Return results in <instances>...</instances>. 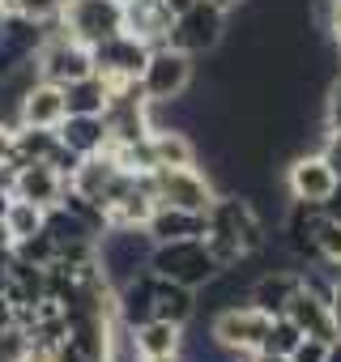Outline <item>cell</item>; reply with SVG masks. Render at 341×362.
<instances>
[{
	"label": "cell",
	"instance_id": "cell-43",
	"mask_svg": "<svg viewBox=\"0 0 341 362\" xmlns=\"http://www.w3.org/2000/svg\"><path fill=\"white\" fill-rule=\"evenodd\" d=\"M333 64H337V73H341V35H333Z\"/></svg>",
	"mask_w": 341,
	"mask_h": 362
},
{
	"label": "cell",
	"instance_id": "cell-42",
	"mask_svg": "<svg viewBox=\"0 0 341 362\" xmlns=\"http://www.w3.org/2000/svg\"><path fill=\"white\" fill-rule=\"evenodd\" d=\"M256 362H290V354H256Z\"/></svg>",
	"mask_w": 341,
	"mask_h": 362
},
{
	"label": "cell",
	"instance_id": "cell-2",
	"mask_svg": "<svg viewBox=\"0 0 341 362\" xmlns=\"http://www.w3.org/2000/svg\"><path fill=\"white\" fill-rule=\"evenodd\" d=\"M149 273H158V277H166V281H180V286L201 290V286L218 273V260L209 256L205 239H170V243H154Z\"/></svg>",
	"mask_w": 341,
	"mask_h": 362
},
{
	"label": "cell",
	"instance_id": "cell-15",
	"mask_svg": "<svg viewBox=\"0 0 341 362\" xmlns=\"http://www.w3.org/2000/svg\"><path fill=\"white\" fill-rule=\"evenodd\" d=\"M282 315H290V320L303 328V337H320V341H337V337H341V328H337V320H333V307L320 303L316 294H307L303 286L294 290V298L286 303Z\"/></svg>",
	"mask_w": 341,
	"mask_h": 362
},
{
	"label": "cell",
	"instance_id": "cell-20",
	"mask_svg": "<svg viewBox=\"0 0 341 362\" xmlns=\"http://www.w3.org/2000/svg\"><path fill=\"white\" fill-rule=\"evenodd\" d=\"M149 153H154V166H197V158H201L197 141L184 128H154Z\"/></svg>",
	"mask_w": 341,
	"mask_h": 362
},
{
	"label": "cell",
	"instance_id": "cell-34",
	"mask_svg": "<svg viewBox=\"0 0 341 362\" xmlns=\"http://www.w3.org/2000/svg\"><path fill=\"white\" fill-rule=\"evenodd\" d=\"M320 153H324V162H328V166L337 170V179H341V132H324Z\"/></svg>",
	"mask_w": 341,
	"mask_h": 362
},
{
	"label": "cell",
	"instance_id": "cell-25",
	"mask_svg": "<svg viewBox=\"0 0 341 362\" xmlns=\"http://www.w3.org/2000/svg\"><path fill=\"white\" fill-rule=\"evenodd\" d=\"M56 149H60L56 128H30V124H18V162H47Z\"/></svg>",
	"mask_w": 341,
	"mask_h": 362
},
{
	"label": "cell",
	"instance_id": "cell-40",
	"mask_svg": "<svg viewBox=\"0 0 341 362\" xmlns=\"http://www.w3.org/2000/svg\"><path fill=\"white\" fill-rule=\"evenodd\" d=\"M209 5H218L222 13H231V9H239V5H248V0H209Z\"/></svg>",
	"mask_w": 341,
	"mask_h": 362
},
{
	"label": "cell",
	"instance_id": "cell-38",
	"mask_svg": "<svg viewBox=\"0 0 341 362\" xmlns=\"http://www.w3.org/2000/svg\"><path fill=\"white\" fill-rule=\"evenodd\" d=\"M0 252H13V235L5 226V214H0Z\"/></svg>",
	"mask_w": 341,
	"mask_h": 362
},
{
	"label": "cell",
	"instance_id": "cell-10",
	"mask_svg": "<svg viewBox=\"0 0 341 362\" xmlns=\"http://www.w3.org/2000/svg\"><path fill=\"white\" fill-rule=\"evenodd\" d=\"M337 188V170L324 162V153H299L286 170V192L290 201H307V205H324Z\"/></svg>",
	"mask_w": 341,
	"mask_h": 362
},
{
	"label": "cell",
	"instance_id": "cell-35",
	"mask_svg": "<svg viewBox=\"0 0 341 362\" xmlns=\"http://www.w3.org/2000/svg\"><path fill=\"white\" fill-rule=\"evenodd\" d=\"M9 324H18V307H13V298L0 290V328H9Z\"/></svg>",
	"mask_w": 341,
	"mask_h": 362
},
{
	"label": "cell",
	"instance_id": "cell-41",
	"mask_svg": "<svg viewBox=\"0 0 341 362\" xmlns=\"http://www.w3.org/2000/svg\"><path fill=\"white\" fill-rule=\"evenodd\" d=\"M333 320H337V328H341V277H337V298H333Z\"/></svg>",
	"mask_w": 341,
	"mask_h": 362
},
{
	"label": "cell",
	"instance_id": "cell-1",
	"mask_svg": "<svg viewBox=\"0 0 341 362\" xmlns=\"http://www.w3.org/2000/svg\"><path fill=\"white\" fill-rule=\"evenodd\" d=\"M145 188H149L154 205H175V209H192V214H209L218 201L214 179L197 166H154L145 175Z\"/></svg>",
	"mask_w": 341,
	"mask_h": 362
},
{
	"label": "cell",
	"instance_id": "cell-5",
	"mask_svg": "<svg viewBox=\"0 0 341 362\" xmlns=\"http://www.w3.org/2000/svg\"><path fill=\"white\" fill-rule=\"evenodd\" d=\"M137 86H141V94L149 103H175V98H184L188 86H192V56L175 52V47H154Z\"/></svg>",
	"mask_w": 341,
	"mask_h": 362
},
{
	"label": "cell",
	"instance_id": "cell-37",
	"mask_svg": "<svg viewBox=\"0 0 341 362\" xmlns=\"http://www.w3.org/2000/svg\"><path fill=\"white\" fill-rule=\"evenodd\" d=\"M162 5L170 9V18H180V13H188V9L197 5V0H162Z\"/></svg>",
	"mask_w": 341,
	"mask_h": 362
},
{
	"label": "cell",
	"instance_id": "cell-18",
	"mask_svg": "<svg viewBox=\"0 0 341 362\" xmlns=\"http://www.w3.org/2000/svg\"><path fill=\"white\" fill-rule=\"evenodd\" d=\"M158 277V273H154ZM201 311V298L192 286H180V281H166L158 277L154 281V315L158 320H170V324H192Z\"/></svg>",
	"mask_w": 341,
	"mask_h": 362
},
{
	"label": "cell",
	"instance_id": "cell-26",
	"mask_svg": "<svg viewBox=\"0 0 341 362\" xmlns=\"http://www.w3.org/2000/svg\"><path fill=\"white\" fill-rule=\"evenodd\" d=\"M303 341V328L290 320V315H273L269 332H265V345L256 354H294V345Z\"/></svg>",
	"mask_w": 341,
	"mask_h": 362
},
{
	"label": "cell",
	"instance_id": "cell-6",
	"mask_svg": "<svg viewBox=\"0 0 341 362\" xmlns=\"http://www.w3.org/2000/svg\"><path fill=\"white\" fill-rule=\"evenodd\" d=\"M209 230H218V235L235 239L248 256H252V252H260V247L269 243V226L260 222L256 205H252L243 192H222V197L214 201V209H209Z\"/></svg>",
	"mask_w": 341,
	"mask_h": 362
},
{
	"label": "cell",
	"instance_id": "cell-7",
	"mask_svg": "<svg viewBox=\"0 0 341 362\" xmlns=\"http://www.w3.org/2000/svg\"><path fill=\"white\" fill-rule=\"evenodd\" d=\"M226 39V13L209 0H197L188 13H180L170 22V43L175 52H188V56H209L218 43Z\"/></svg>",
	"mask_w": 341,
	"mask_h": 362
},
{
	"label": "cell",
	"instance_id": "cell-4",
	"mask_svg": "<svg viewBox=\"0 0 341 362\" xmlns=\"http://www.w3.org/2000/svg\"><path fill=\"white\" fill-rule=\"evenodd\" d=\"M90 56H94V73L107 81V90L120 94V90H128V86L141 81V69H145V60H149V47H145L141 39H132L128 30H120V35L94 43Z\"/></svg>",
	"mask_w": 341,
	"mask_h": 362
},
{
	"label": "cell",
	"instance_id": "cell-29",
	"mask_svg": "<svg viewBox=\"0 0 341 362\" xmlns=\"http://www.w3.org/2000/svg\"><path fill=\"white\" fill-rule=\"evenodd\" d=\"M64 9V0H5V13H18V18H30L39 26L56 22Z\"/></svg>",
	"mask_w": 341,
	"mask_h": 362
},
{
	"label": "cell",
	"instance_id": "cell-46",
	"mask_svg": "<svg viewBox=\"0 0 341 362\" xmlns=\"http://www.w3.org/2000/svg\"><path fill=\"white\" fill-rule=\"evenodd\" d=\"M5 205H9V197H5V192H0V214H5Z\"/></svg>",
	"mask_w": 341,
	"mask_h": 362
},
{
	"label": "cell",
	"instance_id": "cell-30",
	"mask_svg": "<svg viewBox=\"0 0 341 362\" xmlns=\"http://www.w3.org/2000/svg\"><path fill=\"white\" fill-rule=\"evenodd\" d=\"M324 132H341V77L324 86Z\"/></svg>",
	"mask_w": 341,
	"mask_h": 362
},
{
	"label": "cell",
	"instance_id": "cell-47",
	"mask_svg": "<svg viewBox=\"0 0 341 362\" xmlns=\"http://www.w3.org/2000/svg\"><path fill=\"white\" fill-rule=\"evenodd\" d=\"M0 5H5V0H0Z\"/></svg>",
	"mask_w": 341,
	"mask_h": 362
},
{
	"label": "cell",
	"instance_id": "cell-44",
	"mask_svg": "<svg viewBox=\"0 0 341 362\" xmlns=\"http://www.w3.org/2000/svg\"><path fill=\"white\" fill-rule=\"evenodd\" d=\"M235 362H256V354H235Z\"/></svg>",
	"mask_w": 341,
	"mask_h": 362
},
{
	"label": "cell",
	"instance_id": "cell-45",
	"mask_svg": "<svg viewBox=\"0 0 341 362\" xmlns=\"http://www.w3.org/2000/svg\"><path fill=\"white\" fill-rule=\"evenodd\" d=\"M141 362H180V358H141Z\"/></svg>",
	"mask_w": 341,
	"mask_h": 362
},
{
	"label": "cell",
	"instance_id": "cell-16",
	"mask_svg": "<svg viewBox=\"0 0 341 362\" xmlns=\"http://www.w3.org/2000/svg\"><path fill=\"white\" fill-rule=\"evenodd\" d=\"M294 290H299V269H265V273H256V281L248 290V303L269 311V315H282L286 303L294 298Z\"/></svg>",
	"mask_w": 341,
	"mask_h": 362
},
{
	"label": "cell",
	"instance_id": "cell-31",
	"mask_svg": "<svg viewBox=\"0 0 341 362\" xmlns=\"http://www.w3.org/2000/svg\"><path fill=\"white\" fill-rule=\"evenodd\" d=\"M320 260H328V264L341 269V218H328V226L320 235Z\"/></svg>",
	"mask_w": 341,
	"mask_h": 362
},
{
	"label": "cell",
	"instance_id": "cell-39",
	"mask_svg": "<svg viewBox=\"0 0 341 362\" xmlns=\"http://www.w3.org/2000/svg\"><path fill=\"white\" fill-rule=\"evenodd\" d=\"M324 362H341V337H337V341H328V354H324Z\"/></svg>",
	"mask_w": 341,
	"mask_h": 362
},
{
	"label": "cell",
	"instance_id": "cell-32",
	"mask_svg": "<svg viewBox=\"0 0 341 362\" xmlns=\"http://www.w3.org/2000/svg\"><path fill=\"white\" fill-rule=\"evenodd\" d=\"M324 354H328V341H320V337H303V341L294 345L290 362H324Z\"/></svg>",
	"mask_w": 341,
	"mask_h": 362
},
{
	"label": "cell",
	"instance_id": "cell-11",
	"mask_svg": "<svg viewBox=\"0 0 341 362\" xmlns=\"http://www.w3.org/2000/svg\"><path fill=\"white\" fill-rule=\"evenodd\" d=\"M69 115L64 107V86H52V81H30L18 98V124H30V128H60Z\"/></svg>",
	"mask_w": 341,
	"mask_h": 362
},
{
	"label": "cell",
	"instance_id": "cell-13",
	"mask_svg": "<svg viewBox=\"0 0 341 362\" xmlns=\"http://www.w3.org/2000/svg\"><path fill=\"white\" fill-rule=\"evenodd\" d=\"M64 188H69V179H64V175H60L52 162H18L13 197H22V201H35V205L52 209V205H60Z\"/></svg>",
	"mask_w": 341,
	"mask_h": 362
},
{
	"label": "cell",
	"instance_id": "cell-9",
	"mask_svg": "<svg viewBox=\"0 0 341 362\" xmlns=\"http://www.w3.org/2000/svg\"><path fill=\"white\" fill-rule=\"evenodd\" d=\"M273 315L252 307V303H235V307H222L209 324V332L231 349V354H256L265 345V332H269Z\"/></svg>",
	"mask_w": 341,
	"mask_h": 362
},
{
	"label": "cell",
	"instance_id": "cell-22",
	"mask_svg": "<svg viewBox=\"0 0 341 362\" xmlns=\"http://www.w3.org/2000/svg\"><path fill=\"white\" fill-rule=\"evenodd\" d=\"M43 230H47V239L56 243V252H60V247H73V243H90V239H98V230H94L90 222H81L77 214H69L64 205H52V209H47Z\"/></svg>",
	"mask_w": 341,
	"mask_h": 362
},
{
	"label": "cell",
	"instance_id": "cell-14",
	"mask_svg": "<svg viewBox=\"0 0 341 362\" xmlns=\"http://www.w3.org/2000/svg\"><path fill=\"white\" fill-rule=\"evenodd\" d=\"M209 230V214H192V209H175V205H154L145 235L154 243H170V239H205Z\"/></svg>",
	"mask_w": 341,
	"mask_h": 362
},
{
	"label": "cell",
	"instance_id": "cell-21",
	"mask_svg": "<svg viewBox=\"0 0 341 362\" xmlns=\"http://www.w3.org/2000/svg\"><path fill=\"white\" fill-rule=\"evenodd\" d=\"M107 103H111V90H107V81H103L98 73H90V77L64 86V107H69V115H103Z\"/></svg>",
	"mask_w": 341,
	"mask_h": 362
},
{
	"label": "cell",
	"instance_id": "cell-36",
	"mask_svg": "<svg viewBox=\"0 0 341 362\" xmlns=\"http://www.w3.org/2000/svg\"><path fill=\"white\" fill-rule=\"evenodd\" d=\"M324 18H328V30H333V35H341V0H328Z\"/></svg>",
	"mask_w": 341,
	"mask_h": 362
},
{
	"label": "cell",
	"instance_id": "cell-19",
	"mask_svg": "<svg viewBox=\"0 0 341 362\" xmlns=\"http://www.w3.org/2000/svg\"><path fill=\"white\" fill-rule=\"evenodd\" d=\"M137 349H141V358H180L184 324H170V320L149 315L145 324H137Z\"/></svg>",
	"mask_w": 341,
	"mask_h": 362
},
{
	"label": "cell",
	"instance_id": "cell-28",
	"mask_svg": "<svg viewBox=\"0 0 341 362\" xmlns=\"http://www.w3.org/2000/svg\"><path fill=\"white\" fill-rule=\"evenodd\" d=\"M13 256L26 260V264L47 269V264H56V243L47 239V230H39V235H30V239H18V243H13Z\"/></svg>",
	"mask_w": 341,
	"mask_h": 362
},
{
	"label": "cell",
	"instance_id": "cell-27",
	"mask_svg": "<svg viewBox=\"0 0 341 362\" xmlns=\"http://www.w3.org/2000/svg\"><path fill=\"white\" fill-rule=\"evenodd\" d=\"M30 354H35V337L26 324L0 328V362H30Z\"/></svg>",
	"mask_w": 341,
	"mask_h": 362
},
{
	"label": "cell",
	"instance_id": "cell-33",
	"mask_svg": "<svg viewBox=\"0 0 341 362\" xmlns=\"http://www.w3.org/2000/svg\"><path fill=\"white\" fill-rule=\"evenodd\" d=\"M0 162H18V124L0 119Z\"/></svg>",
	"mask_w": 341,
	"mask_h": 362
},
{
	"label": "cell",
	"instance_id": "cell-12",
	"mask_svg": "<svg viewBox=\"0 0 341 362\" xmlns=\"http://www.w3.org/2000/svg\"><path fill=\"white\" fill-rule=\"evenodd\" d=\"M170 22L175 18H170L162 0H124V30L132 39H141L149 52L170 43Z\"/></svg>",
	"mask_w": 341,
	"mask_h": 362
},
{
	"label": "cell",
	"instance_id": "cell-24",
	"mask_svg": "<svg viewBox=\"0 0 341 362\" xmlns=\"http://www.w3.org/2000/svg\"><path fill=\"white\" fill-rule=\"evenodd\" d=\"M43 218H47V209H43V205H35V201L9 197V205H5V226H9L13 243H18V239H30V235H39V230H43Z\"/></svg>",
	"mask_w": 341,
	"mask_h": 362
},
{
	"label": "cell",
	"instance_id": "cell-23",
	"mask_svg": "<svg viewBox=\"0 0 341 362\" xmlns=\"http://www.w3.org/2000/svg\"><path fill=\"white\" fill-rule=\"evenodd\" d=\"M103 362H141L137 349V328L120 315L107 320V337H103Z\"/></svg>",
	"mask_w": 341,
	"mask_h": 362
},
{
	"label": "cell",
	"instance_id": "cell-8",
	"mask_svg": "<svg viewBox=\"0 0 341 362\" xmlns=\"http://www.w3.org/2000/svg\"><path fill=\"white\" fill-rule=\"evenodd\" d=\"M60 22L77 43L94 47V43L124 30V5L120 0H64Z\"/></svg>",
	"mask_w": 341,
	"mask_h": 362
},
{
	"label": "cell",
	"instance_id": "cell-3",
	"mask_svg": "<svg viewBox=\"0 0 341 362\" xmlns=\"http://www.w3.org/2000/svg\"><path fill=\"white\" fill-rule=\"evenodd\" d=\"M154 256V239L132 226V230H103L98 235V269L107 273V281L120 290L124 281H132L141 269H149Z\"/></svg>",
	"mask_w": 341,
	"mask_h": 362
},
{
	"label": "cell",
	"instance_id": "cell-17",
	"mask_svg": "<svg viewBox=\"0 0 341 362\" xmlns=\"http://www.w3.org/2000/svg\"><path fill=\"white\" fill-rule=\"evenodd\" d=\"M60 145H69L73 153L90 158V153H103L111 132H107V115H64V124L56 128Z\"/></svg>",
	"mask_w": 341,
	"mask_h": 362
}]
</instances>
